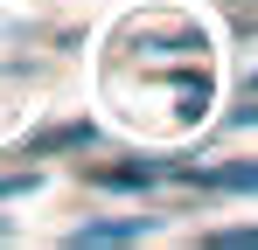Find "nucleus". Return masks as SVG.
<instances>
[{
  "label": "nucleus",
  "instance_id": "obj_1",
  "mask_svg": "<svg viewBox=\"0 0 258 250\" xmlns=\"http://www.w3.org/2000/svg\"><path fill=\"white\" fill-rule=\"evenodd\" d=\"M98 188H154V181H181L174 160H126V167H84Z\"/></svg>",
  "mask_w": 258,
  "mask_h": 250
},
{
  "label": "nucleus",
  "instance_id": "obj_2",
  "mask_svg": "<svg viewBox=\"0 0 258 250\" xmlns=\"http://www.w3.org/2000/svg\"><path fill=\"white\" fill-rule=\"evenodd\" d=\"M133 236H154V215H126V222H84L70 243L91 250V243H133Z\"/></svg>",
  "mask_w": 258,
  "mask_h": 250
},
{
  "label": "nucleus",
  "instance_id": "obj_3",
  "mask_svg": "<svg viewBox=\"0 0 258 250\" xmlns=\"http://www.w3.org/2000/svg\"><path fill=\"white\" fill-rule=\"evenodd\" d=\"M181 181H203V188H223V195H258V160H237V167H210V174H188Z\"/></svg>",
  "mask_w": 258,
  "mask_h": 250
},
{
  "label": "nucleus",
  "instance_id": "obj_4",
  "mask_svg": "<svg viewBox=\"0 0 258 250\" xmlns=\"http://www.w3.org/2000/svg\"><path fill=\"white\" fill-rule=\"evenodd\" d=\"M210 250H258V229H210Z\"/></svg>",
  "mask_w": 258,
  "mask_h": 250
},
{
  "label": "nucleus",
  "instance_id": "obj_5",
  "mask_svg": "<svg viewBox=\"0 0 258 250\" xmlns=\"http://www.w3.org/2000/svg\"><path fill=\"white\" fill-rule=\"evenodd\" d=\"M28 188H35V174H7V181H0V202H14V195H28Z\"/></svg>",
  "mask_w": 258,
  "mask_h": 250
}]
</instances>
